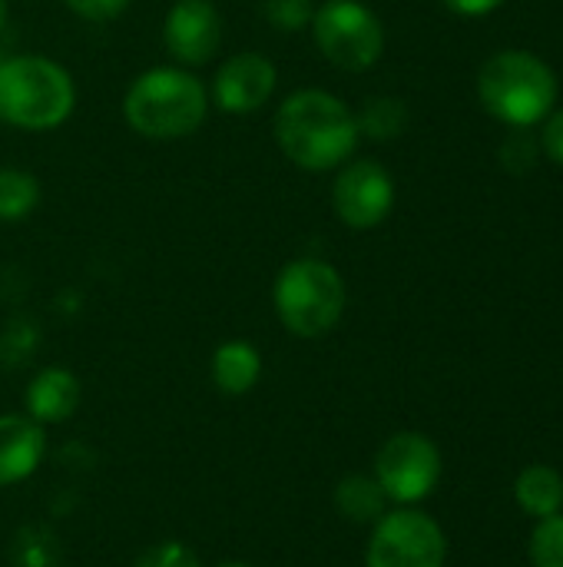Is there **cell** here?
Instances as JSON below:
<instances>
[{
    "mask_svg": "<svg viewBox=\"0 0 563 567\" xmlns=\"http://www.w3.org/2000/svg\"><path fill=\"white\" fill-rule=\"evenodd\" d=\"M209 113V93L199 76L183 66H153L139 73L123 96L129 130L146 140L192 136Z\"/></svg>",
    "mask_w": 563,
    "mask_h": 567,
    "instance_id": "7a4b0ae2",
    "label": "cell"
},
{
    "mask_svg": "<svg viewBox=\"0 0 563 567\" xmlns=\"http://www.w3.org/2000/svg\"><path fill=\"white\" fill-rule=\"evenodd\" d=\"M76 106V83L66 66L46 56H0V120L43 133L70 120Z\"/></svg>",
    "mask_w": 563,
    "mask_h": 567,
    "instance_id": "3957f363",
    "label": "cell"
},
{
    "mask_svg": "<svg viewBox=\"0 0 563 567\" xmlns=\"http://www.w3.org/2000/svg\"><path fill=\"white\" fill-rule=\"evenodd\" d=\"M501 156H504V166L511 173H528L534 166V159H538V150H534V140L528 133H511Z\"/></svg>",
    "mask_w": 563,
    "mask_h": 567,
    "instance_id": "cb8c5ba5",
    "label": "cell"
},
{
    "mask_svg": "<svg viewBox=\"0 0 563 567\" xmlns=\"http://www.w3.org/2000/svg\"><path fill=\"white\" fill-rule=\"evenodd\" d=\"M275 83H279V70L269 56H262L256 50L232 53L216 70L212 100L222 113L246 116V113H256L269 103V96L275 93Z\"/></svg>",
    "mask_w": 563,
    "mask_h": 567,
    "instance_id": "8fae6325",
    "label": "cell"
},
{
    "mask_svg": "<svg viewBox=\"0 0 563 567\" xmlns=\"http://www.w3.org/2000/svg\"><path fill=\"white\" fill-rule=\"evenodd\" d=\"M544 150H548V153H551V156H554V159L563 166V110L548 120V130H544Z\"/></svg>",
    "mask_w": 563,
    "mask_h": 567,
    "instance_id": "d4e9b609",
    "label": "cell"
},
{
    "mask_svg": "<svg viewBox=\"0 0 563 567\" xmlns=\"http://www.w3.org/2000/svg\"><path fill=\"white\" fill-rule=\"evenodd\" d=\"M259 17L282 33H299L312 27L315 0H256Z\"/></svg>",
    "mask_w": 563,
    "mask_h": 567,
    "instance_id": "d6986e66",
    "label": "cell"
},
{
    "mask_svg": "<svg viewBox=\"0 0 563 567\" xmlns=\"http://www.w3.org/2000/svg\"><path fill=\"white\" fill-rule=\"evenodd\" d=\"M445 532L421 512L382 515L365 551L368 567H445Z\"/></svg>",
    "mask_w": 563,
    "mask_h": 567,
    "instance_id": "52a82bcc",
    "label": "cell"
},
{
    "mask_svg": "<svg viewBox=\"0 0 563 567\" xmlns=\"http://www.w3.org/2000/svg\"><path fill=\"white\" fill-rule=\"evenodd\" d=\"M133 567H202L199 565V555L183 545V542H163V545H153L149 551L139 555V561Z\"/></svg>",
    "mask_w": 563,
    "mask_h": 567,
    "instance_id": "44dd1931",
    "label": "cell"
},
{
    "mask_svg": "<svg viewBox=\"0 0 563 567\" xmlns=\"http://www.w3.org/2000/svg\"><path fill=\"white\" fill-rule=\"evenodd\" d=\"M80 20H90V23H110L116 17L126 13V7L133 0H63Z\"/></svg>",
    "mask_w": 563,
    "mask_h": 567,
    "instance_id": "603a6c76",
    "label": "cell"
},
{
    "mask_svg": "<svg viewBox=\"0 0 563 567\" xmlns=\"http://www.w3.org/2000/svg\"><path fill=\"white\" fill-rule=\"evenodd\" d=\"M7 27V0H0V30Z\"/></svg>",
    "mask_w": 563,
    "mask_h": 567,
    "instance_id": "4316f807",
    "label": "cell"
},
{
    "mask_svg": "<svg viewBox=\"0 0 563 567\" xmlns=\"http://www.w3.org/2000/svg\"><path fill=\"white\" fill-rule=\"evenodd\" d=\"M478 93L491 116L524 130L551 113L557 83L548 63H541L538 56L521 50H504L484 63L478 76Z\"/></svg>",
    "mask_w": 563,
    "mask_h": 567,
    "instance_id": "5b68a950",
    "label": "cell"
},
{
    "mask_svg": "<svg viewBox=\"0 0 563 567\" xmlns=\"http://www.w3.org/2000/svg\"><path fill=\"white\" fill-rule=\"evenodd\" d=\"M355 123H358V133H365L372 140H395L408 123V110L395 96H372V100H365Z\"/></svg>",
    "mask_w": 563,
    "mask_h": 567,
    "instance_id": "ac0fdd59",
    "label": "cell"
},
{
    "mask_svg": "<svg viewBox=\"0 0 563 567\" xmlns=\"http://www.w3.org/2000/svg\"><path fill=\"white\" fill-rule=\"evenodd\" d=\"M455 13H465V17H481V13H491L494 7H501L504 0H445Z\"/></svg>",
    "mask_w": 563,
    "mask_h": 567,
    "instance_id": "484cf974",
    "label": "cell"
},
{
    "mask_svg": "<svg viewBox=\"0 0 563 567\" xmlns=\"http://www.w3.org/2000/svg\"><path fill=\"white\" fill-rule=\"evenodd\" d=\"M309 30L322 56L348 73L375 66L385 50L382 20L362 0H325L315 7Z\"/></svg>",
    "mask_w": 563,
    "mask_h": 567,
    "instance_id": "8992f818",
    "label": "cell"
},
{
    "mask_svg": "<svg viewBox=\"0 0 563 567\" xmlns=\"http://www.w3.org/2000/svg\"><path fill=\"white\" fill-rule=\"evenodd\" d=\"M518 505L534 515V518H551L561 515L563 508V475L551 465H531L521 472L514 485Z\"/></svg>",
    "mask_w": 563,
    "mask_h": 567,
    "instance_id": "9a60e30c",
    "label": "cell"
},
{
    "mask_svg": "<svg viewBox=\"0 0 563 567\" xmlns=\"http://www.w3.org/2000/svg\"><path fill=\"white\" fill-rule=\"evenodd\" d=\"M40 206V183L27 169H0V223H20Z\"/></svg>",
    "mask_w": 563,
    "mask_h": 567,
    "instance_id": "e0dca14e",
    "label": "cell"
},
{
    "mask_svg": "<svg viewBox=\"0 0 563 567\" xmlns=\"http://www.w3.org/2000/svg\"><path fill=\"white\" fill-rule=\"evenodd\" d=\"M46 455L43 425L30 415H0V485L30 478Z\"/></svg>",
    "mask_w": 563,
    "mask_h": 567,
    "instance_id": "7c38bea8",
    "label": "cell"
},
{
    "mask_svg": "<svg viewBox=\"0 0 563 567\" xmlns=\"http://www.w3.org/2000/svg\"><path fill=\"white\" fill-rule=\"evenodd\" d=\"M355 113L325 90H299L275 113V143L299 169L325 173L342 166L358 146Z\"/></svg>",
    "mask_w": 563,
    "mask_h": 567,
    "instance_id": "6da1fadb",
    "label": "cell"
},
{
    "mask_svg": "<svg viewBox=\"0 0 563 567\" xmlns=\"http://www.w3.org/2000/svg\"><path fill=\"white\" fill-rule=\"evenodd\" d=\"M441 478V452L421 432L392 435L375 458V482L392 502L415 505L435 492Z\"/></svg>",
    "mask_w": 563,
    "mask_h": 567,
    "instance_id": "ba28073f",
    "label": "cell"
},
{
    "mask_svg": "<svg viewBox=\"0 0 563 567\" xmlns=\"http://www.w3.org/2000/svg\"><path fill=\"white\" fill-rule=\"evenodd\" d=\"M534 567H563V515L541 518L531 535Z\"/></svg>",
    "mask_w": 563,
    "mask_h": 567,
    "instance_id": "ffe728a7",
    "label": "cell"
},
{
    "mask_svg": "<svg viewBox=\"0 0 563 567\" xmlns=\"http://www.w3.org/2000/svg\"><path fill=\"white\" fill-rule=\"evenodd\" d=\"M219 567H256V565H246V561H226V565Z\"/></svg>",
    "mask_w": 563,
    "mask_h": 567,
    "instance_id": "83f0119b",
    "label": "cell"
},
{
    "mask_svg": "<svg viewBox=\"0 0 563 567\" xmlns=\"http://www.w3.org/2000/svg\"><path fill=\"white\" fill-rule=\"evenodd\" d=\"M163 43L179 66H202L222 43V17L212 0H176L163 20Z\"/></svg>",
    "mask_w": 563,
    "mask_h": 567,
    "instance_id": "30bf717a",
    "label": "cell"
},
{
    "mask_svg": "<svg viewBox=\"0 0 563 567\" xmlns=\"http://www.w3.org/2000/svg\"><path fill=\"white\" fill-rule=\"evenodd\" d=\"M272 302L292 336L319 339L338 326L348 292L335 266L322 259H292L275 276Z\"/></svg>",
    "mask_w": 563,
    "mask_h": 567,
    "instance_id": "277c9868",
    "label": "cell"
},
{
    "mask_svg": "<svg viewBox=\"0 0 563 567\" xmlns=\"http://www.w3.org/2000/svg\"><path fill=\"white\" fill-rule=\"evenodd\" d=\"M17 567H53V542L43 532H23L17 542Z\"/></svg>",
    "mask_w": 563,
    "mask_h": 567,
    "instance_id": "7402d4cb",
    "label": "cell"
},
{
    "mask_svg": "<svg viewBox=\"0 0 563 567\" xmlns=\"http://www.w3.org/2000/svg\"><path fill=\"white\" fill-rule=\"evenodd\" d=\"M385 502L388 495L382 492V485L375 478L365 475H348L338 492H335V505L345 518L352 522H375L385 515Z\"/></svg>",
    "mask_w": 563,
    "mask_h": 567,
    "instance_id": "2e32d148",
    "label": "cell"
},
{
    "mask_svg": "<svg viewBox=\"0 0 563 567\" xmlns=\"http://www.w3.org/2000/svg\"><path fill=\"white\" fill-rule=\"evenodd\" d=\"M332 206L345 226L372 229L388 219V213L395 206V183L382 163L355 159V163L342 166L335 189H332Z\"/></svg>",
    "mask_w": 563,
    "mask_h": 567,
    "instance_id": "9c48e42d",
    "label": "cell"
},
{
    "mask_svg": "<svg viewBox=\"0 0 563 567\" xmlns=\"http://www.w3.org/2000/svg\"><path fill=\"white\" fill-rule=\"evenodd\" d=\"M80 379L70 369L50 365L43 372L33 375V382L27 385V412L33 422L40 425H56L66 422L76 409H80Z\"/></svg>",
    "mask_w": 563,
    "mask_h": 567,
    "instance_id": "4fadbf2b",
    "label": "cell"
},
{
    "mask_svg": "<svg viewBox=\"0 0 563 567\" xmlns=\"http://www.w3.org/2000/svg\"><path fill=\"white\" fill-rule=\"evenodd\" d=\"M262 375V355L252 342L246 339H232L222 342L212 355V382L219 392L226 395H246L256 389Z\"/></svg>",
    "mask_w": 563,
    "mask_h": 567,
    "instance_id": "5bb4252c",
    "label": "cell"
}]
</instances>
